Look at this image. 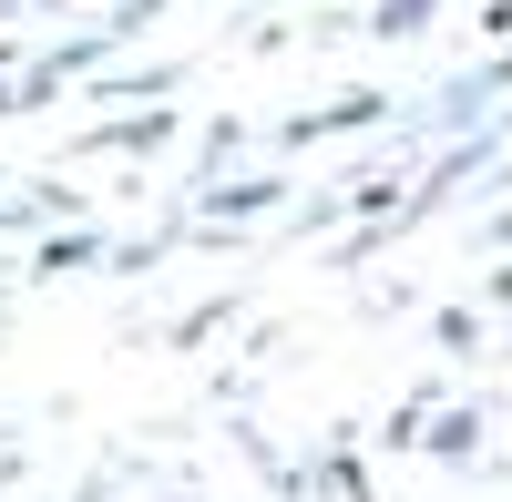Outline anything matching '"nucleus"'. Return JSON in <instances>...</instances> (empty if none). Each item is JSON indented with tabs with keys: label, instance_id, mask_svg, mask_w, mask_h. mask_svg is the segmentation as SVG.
Masks as SVG:
<instances>
[{
	"label": "nucleus",
	"instance_id": "1",
	"mask_svg": "<svg viewBox=\"0 0 512 502\" xmlns=\"http://www.w3.org/2000/svg\"><path fill=\"white\" fill-rule=\"evenodd\" d=\"M420 11H431V0H390V11H379V31H420Z\"/></svg>",
	"mask_w": 512,
	"mask_h": 502
}]
</instances>
